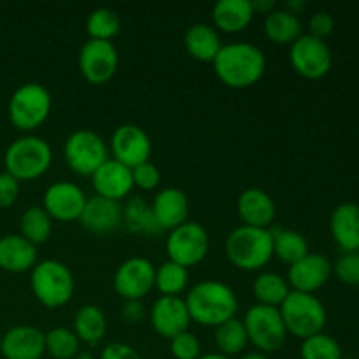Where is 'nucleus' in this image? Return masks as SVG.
Segmentation results:
<instances>
[{"mask_svg":"<svg viewBox=\"0 0 359 359\" xmlns=\"http://www.w3.org/2000/svg\"><path fill=\"white\" fill-rule=\"evenodd\" d=\"M217 79L233 90H245L258 83L266 69L265 53L249 42L223 44L212 62Z\"/></svg>","mask_w":359,"mask_h":359,"instance_id":"1","label":"nucleus"},{"mask_svg":"<svg viewBox=\"0 0 359 359\" xmlns=\"http://www.w3.org/2000/svg\"><path fill=\"white\" fill-rule=\"evenodd\" d=\"M193 323L207 328H217L235 318L238 300L235 291L221 280H202L188 291L184 298Z\"/></svg>","mask_w":359,"mask_h":359,"instance_id":"2","label":"nucleus"},{"mask_svg":"<svg viewBox=\"0 0 359 359\" xmlns=\"http://www.w3.org/2000/svg\"><path fill=\"white\" fill-rule=\"evenodd\" d=\"M224 249L235 269L244 272H258L273 258L272 230L242 224L230 231Z\"/></svg>","mask_w":359,"mask_h":359,"instance_id":"3","label":"nucleus"},{"mask_svg":"<svg viewBox=\"0 0 359 359\" xmlns=\"http://www.w3.org/2000/svg\"><path fill=\"white\" fill-rule=\"evenodd\" d=\"M32 293L39 304L49 311L63 307L74 297V276L65 263L58 259H42L32 269Z\"/></svg>","mask_w":359,"mask_h":359,"instance_id":"4","label":"nucleus"},{"mask_svg":"<svg viewBox=\"0 0 359 359\" xmlns=\"http://www.w3.org/2000/svg\"><path fill=\"white\" fill-rule=\"evenodd\" d=\"M6 172L18 181L42 177L53 163V151L44 139L25 135L14 140L4 156Z\"/></svg>","mask_w":359,"mask_h":359,"instance_id":"5","label":"nucleus"},{"mask_svg":"<svg viewBox=\"0 0 359 359\" xmlns=\"http://www.w3.org/2000/svg\"><path fill=\"white\" fill-rule=\"evenodd\" d=\"M286 332L297 339L305 340L312 335L323 333L326 326V309L316 294L291 291L279 307Z\"/></svg>","mask_w":359,"mask_h":359,"instance_id":"6","label":"nucleus"},{"mask_svg":"<svg viewBox=\"0 0 359 359\" xmlns=\"http://www.w3.org/2000/svg\"><path fill=\"white\" fill-rule=\"evenodd\" d=\"M51 107L53 98L48 88L39 83H27L11 97L9 119L18 130L32 132L49 118Z\"/></svg>","mask_w":359,"mask_h":359,"instance_id":"7","label":"nucleus"},{"mask_svg":"<svg viewBox=\"0 0 359 359\" xmlns=\"http://www.w3.org/2000/svg\"><path fill=\"white\" fill-rule=\"evenodd\" d=\"M63 158L74 174L91 177L109 160V147L98 133L77 130L65 140Z\"/></svg>","mask_w":359,"mask_h":359,"instance_id":"8","label":"nucleus"},{"mask_svg":"<svg viewBox=\"0 0 359 359\" xmlns=\"http://www.w3.org/2000/svg\"><path fill=\"white\" fill-rule=\"evenodd\" d=\"M242 323L248 332L249 344H252L258 353H276L286 342L287 332L279 309L256 304L245 312Z\"/></svg>","mask_w":359,"mask_h":359,"instance_id":"9","label":"nucleus"},{"mask_svg":"<svg viewBox=\"0 0 359 359\" xmlns=\"http://www.w3.org/2000/svg\"><path fill=\"white\" fill-rule=\"evenodd\" d=\"M209 245L210 241L205 228L196 221H186L181 226L168 231L165 248L170 262L191 269L205 259Z\"/></svg>","mask_w":359,"mask_h":359,"instance_id":"10","label":"nucleus"},{"mask_svg":"<svg viewBox=\"0 0 359 359\" xmlns=\"http://www.w3.org/2000/svg\"><path fill=\"white\" fill-rule=\"evenodd\" d=\"M291 67L305 79H321L332 70L333 55L323 39L311 34H302L290 48Z\"/></svg>","mask_w":359,"mask_h":359,"instance_id":"11","label":"nucleus"},{"mask_svg":"<svg viewBox=\"0 0 359 359\" xmlns=\"http://www.w3.org/2000/svg\"><path fill=\"white\" fill-rule=\"evenodd\" d=\"M154 265L147 258H128L114 273L116 294L125 302H142L154 290Z\"/></svg>","mask_w":359,"mask_h":359,"instance_id":"12","label":"nucleus"},{"mask_svg":"<svg viewBox=\"0 0 359 359\" xmlns=\"http://www.w3.org/2000/svg\"><path fill=\"white\" fill-rule=\"evenodd\" d=\"M79 72L90 84L109 83L114 77L119 65L118 49L112 42L93 41L84 42L79 51Z\"/></svg>","mask_w":359,"mask_h":359,"instance_id":"13","label":"nucleus"},{"mask_svg":"<svg viewBox=\"0 0 359 359\" xmlns=\"http://www.w3.org/2000/svg\"><path fill=\"white\" fill-rule=\"evenodd\" d=\"M112 160L119 161L125 167L135 168L149 161L153 153V142L146 130L137 125H121L114 130L111 137Z\"/></svg>","mask_w":359,"mask_h":359,"instance_id":"14","label":"nucleus"},{"mask_svg":"<svg viewBox=\"0 0 359 359\" xmlns=\"http://www.w3.org/2000/svg\"><path fill=\"white\" fill-rule=\"evenodd\" d=\"M86 200L88 196L81 189V186L74 184V182L58 181L53 182L44 191L42 209L49 214L53 221L70 223V221H79Z\"/></svg>","mask_w":359,"mask_h":359,"instance_id":"15","label":"nucleus"},{"mask_svg":"<svg viewBox=\"0 0 359 359\" xmlns=\"http://www.w3.org/2000/svg\"><path fill=\"white\" fill-rule=\"evenodd\" d=\"M332 273L333 265L326 256L319 252H309L290 266L286 280L291 291L314 294L328 283Z\"/></svg>","mask_w":359,"mask_h":359,"instance_id":"16","label":"nucleus"},{"mask_svg":"<svg viewBox=\"0 0 359 359\" xmlns=\"http://www.w3.org/2000/svg\"><path fill=\"white\" fill-rule=\"evenodd\" d=\"M189 323L191 318L181 297H160L151 307V326L163 339L172 340L179 333L188 332Z\"/></svg>","mask_w":359,"mask_h":359,"instance_id":"17","label":"nucleus"},{"mask_svg":"<svg viewBox=\"0 0 359 359\" xmlns=\"http://www.w3.org/2000/svg\"><path fill=\"white\" fill-rule=\"evenodd\" d=\"M81 224L91 233L105 235L112 233L123 224V205L121 202L104 198V196H91L86 200L83 214L79 217Z\"/></svg>","mask_w":359,"mask_h":359,"instance_id":"18","label":"nucleus"},{"mask_svg":"<svg viewBox=\"0 0 359 359\" xmlns=\"http://www.w3.org/2000/svg\"><path fill=\"white\" fill-rule=\"evenodd\" d=\"M91 184L95 193L104 198L121 202L125 196H128L133 189L132 168L125 167L119 161L109 158L93 175H91Z\"/></svg>","mask_w":359,"mask_h":359,"instance_id":"19","label":"nucleus"},{"mask_svg":"<svg viewBox=\"0 0 359 359\" xmlns=\"http://www.w3.org/2000/svg\"><path fill=\"white\" fill-rule=\"evenodd\" d=\"M0 353L6 359H41L46 354V333L34 326H14L2 335Z\"/></svg>","mask_w":359,"mask_h":359,"instance_id":"20","label":"nucleus"},{"mask_svg":"<svg viewBox=\"0 0 359 359\" xmlns=\"http://www.w3.org/2000/svg\"><path fill=\"white\" fill-rule=\"evenodd\" d=\"M237 212L245 226L270 228L276 219L277 207L266 191L259 188H248L238 195Z\"/></svg>","mask_w":359,"mask_h":359,"instance_id":"21","label":"nucleus"},{"mask_svg":"<svg viewBox=\"0 0 359 359\" xmlns=\"http://www.w3.org/2000/svg\"><path fill=\"white\" fill-rule=\"evenodd\" d=\"M151 209H153L154 219H156L160 230L170 231L188 221V196L177 188H163L153 198Z\"/></svg>","mask_w":359,"mask_h":359,"instance_id":"22","label":"nucleus"},{"mask_svg":"<svg viewBox=\"0 0 359 359\" xmlns=\"http://www.w3.org/2000/svg\"><path fill=\"white\" fill-rule=\"evenodd\" d=\"M330 231L335 244L346 252H359V205L340 203L330 217Z\"/></svg>","mask_w":359,"mask_h":359,"instance_id":"23","label":"nucleus"},{"mask_svg":"<svg viewBox=\"0 0 359 359\" xmlns=\"http://www.w3.org/2000/svg\"><path fill=\"white\" fill-rule=\"evenodd\" d=\"M37 265V248L21 235L0 238V269L11 273H23Z\"/></svg>","mask_w":359,"mask_h":359,"instance_id":"24","label":"nucleus"},{"mask_svg":"<svg viewBox=\"0 0 359 359\" xmlns=\"http://www.w3.org/2000/svg\"><path fill=\"white\" fill-rule=\"evenodd\" d=\"M255 18L251 0H219L212 7L214 28L224 34H238L251 25Z\"/></svg>","mask_w":359,"mask_h":359,"instance_id":"25","label":"nucleus"},{"mask_svg":"<svg viewBox=\"0 0 359 359\" xmlns=\"http://www.w3.org/2000/svg\"><path fill=\"white\" fill-rule=\"evenodd\" d=\"M184 48L193 60L202 63H212L223 48L219 32L207 23H195L186 30Z\"/></svg>","mask_w":359,"mask_h":359,"instance_id":"26","label":"nucleus"},{"mask_svg":"<svg viewBox=\"0 0 359 359\" xmlns=\"http://www.w3.org/2000/svg\"><path fill=\"white\" fill-rule=\"evenodd\" d=\"M74 333L79 342L90 347L98 346L107 333V319L104 311L97 305H83L74 316Z\"/></svg>","mask_w":359,"mask_h":359,"instance_id":"27","label":"nucleus"},{"mask_svg":"<svg viewBox=\"0 0 359 359\" xmlns=\"http://www.w3.org/2000/svg\"><path fill=\"white\" fill-rule=\"evenodd\" d=\"M263 30L273 44L291 46L298 37H302V21L297 14L287 9H273L266 14Z\"/></svg>","mask_w":359,"mask_h":359,"instance_id":"28","label":"nucleus"},{"mask_svg":"<svg viewBox=\"0 0 359 359\" xmlns=\"http://www.w3.org/2000/svg\"><path fill=\"white\" fill-rule=\"evenodd\" d=\"M272 230L273 256L286 265H293L298 259L309 255V242L300 231L286 230V228H270Z\"/></svg>","mask_w":359,"mask_h":359,"instance_id":"29","label":"nucleus"},{"mask_svg":"<svg viewBox=\"0 0 359 359\" xmlns=\"http://www.w3.org/2000/svg\"><path fill=\"white\" fill-rule=\"evenodd\" d=\"M123 224L128 231L139 235H158L161 231L151 205L140 196H133L123 207Z\"/></svg>","mask_w":359,"mask_h":359,"instance_id":"30","label":"nucleus"},{"mask_svg":"<svg viewBox=\"0 0 359 359\" xmlns=\"http://www.w3.org/2000/svg\"><path fill=\"white\" fill-rule=\"evenodd\" d=\"M252 293L259 305L279 309L287 294L291 293V287L283 276L276 272H263L252 283Z\"/></svg>","mask_w":359,"mask_h":359,"instance_id":"31","label":"nucleus"},{"mask_svg":"<svg viewBox=\"0 0 359 359\" xmlns=\"http://www.w3.org/2000/svg\"><path fill=\"white\" fill-rule=\"evenodd\" d=\"M214 344H216L217 353L223 356L233 358L244 353L249 344L244 323L233 318L217 326L216 333H214Z\"/></svg>","mask_w":359,"mask_h":359,"instance_id":"32","label":"nucleus"},{"mask_svg":"<svg viewBox=\"0 0 359 359\" xmlns=\"http://www.w3.org/2000/svg\"><path fill=\"white\" fill-rule=\"evenodd\" d=\"M20 230L21 237L27 238L37 248V245L48 242V238L51 237L53 219L42 207H28L20 219Z\"/></svg>","mask_w":359,"mask_h":359,"instance_id":"33","label":"nucleus"},{"mask_svg":"<svg viewBox=\"0 0 359 359\" xmlns=\"http://www.w3.org/2000/svg\"><path fill=\"white\" fill-rule=\"evenodd\" d=\"M189 272L174 262H165L154 270V287L161 297H179L188 287Z\"/></svg>","mask_w":359,"mask_h":359,"instance_id":"34","label":"nucleus"},{"mask_svg":"<svg viewBox=\"0 0 359 359\" xmlns=\"http://www.w3.org/2000/svg\"><path fill=\"white\" fill-rule=\"evenodd\" d=\"M121 30V20L118 13L109 7H98L91 11L86 20V32L93 41L111 42Z\"/></svg>","mask_w":359,"mask_h":359,"instance_id":"35","label":"nucleus"},{"mask_svg":"<svg viewBox=\"0 0 359 359\" xmlns=\"http://www.w3.org/2000/svg\"><path fill=\"white\" fill-rule=\"evenodd\" d=\"M81 351V342L74 330L53 328L46 333V353L55 359H74Z\"/></svg>","mask_w":359,"mask_h":359,"instance_id":"36","label":"nucleus"},{"mask_svg":"<svg viewBox=\"0 0 359 359\" xmlns=\"http://www.w3.org/2000/svg\"><path fill=\"white\" fill-rule=\"evenodd\" d=\"M302 359H342V347L325 332L302 340Z\"/></svg>","mask_w":359,"mask_h":359,"instance_id":"37","label":"nucleus"},{"mask_svg":"<svg viewBox=\"0 0 359 359\" xmlns=\"http://www.w3.org/2000/svg\"><path fill=\"white\" fill-rule=\"evenodd\" d=\"M170 353L175 359H198L202 356V346L191 332H182L170 340Z\"/></svg>","mask_w":359,"mask_h":359,"instance_id":"38","label":"nucleus"},{"mask_svg":"<svg viewBox=\"0 0 359 359\" xmlns=\"http://www.w3.org/2000/svg\"><path fill=\"white\" fill-rule=\"evenodd\" d=\"M333 273L347 286H359V252H346L333 265Z\"/></svg>","mask_w":359,"mask_h":359,"instance_id":"39","label":"nucleus"},{"mask_svg":"<svg viewBox=\"0 0 359 359\" xmlns=\"http://www.w3.org/2000/svg\"><path fill=\"white\" fill-rule=\"evenodd\" d=\"M132 179H133V188H139L142 191H153L158 188L161 181L160 168L151 161L139 165V167L132 168Z\"/></svg>","mask_w":359,"mask_h":359,"instance_id":"40","label":"nucleus"},{"mask_svg":"<svg viewBox=\"0 0 359 359\" xmlns=\"http://www.w3.org/2000/svg\"><path fill=\"white\" fill-rule=\"evenodd\" d=\"M309 30H311L309 32L311 35L325 41V39L330 37V35L333 34V30H335V20H333L332 14L326 13V11H319V13L312 14V18L309 20Z\"/></svg>","mask_w":359,"mask_h":359,"instance_id":"41","label":"nucleus"},{"mask_svg":"<svg viewBox=\"0 0 359 359\" xmlns=\"http://www.w3.org/2000/svg\"><path fill=\"white\" fill-rule=\"evenodd\" d=\"M20 195V181L4 172L0 174V209L11 207Z\"/></svg>","mask_w":359,"mask_h":359,"instance_id":"42","label":"nucleus"},{"mask_svg":"<svg viewBox=\"0 0 359 359\" xmlns=\"http://www.w3.org/2000/svg\"><path fill=\"white\" fill-rule=\"evenodd\" d=\"M100 359H142L137 349H133L128 344L112 342L105 346L100 353Z\"/></svg>","mask_w":359,"mask_h":359,"instance_id":"43","label":"nucleus"},{"mask_svg":"<svg viewBox=\"0 0 359 359\" xmlns=\"http://www.w3.org/2000/svg\"><path fill=\"white\" fill-rule=\"evenodd\" d=\"M121 314L128 323L142 321V318H144L142 302H125V307H123Z\"/></svg>","mask_w":359,"mask_h":359,"instance_id":"44","label":"nucleus"},{"mask_svg":"<svg viewBox=\"0 0 359 359\" xmlns=\"http://www.w3.org/2000/svg\"><path fill=\"white\" fill-rule=\"evenodd\" d=\"M252 9H255V14H270L276 9V2H272V0H256V2H252Z\"/></svg>","mask_w":359,"mask_h":359,"instance_id":"45","label":"nucleus"},{"mask_svg":"<svg viewBox=\"0 0 359 359\" xmlns=\"http://www.w3.org/2000/svg\"><path fill=\"white\" fill-rule=\"evenodd\" d=\"M286 9L290 11V13H293V14H300L302 11L305 9V2L304 0H290V2L286 4Z\"/></svg>","mask_w":359,"mask_h":359,"instance_id":"46","label":"nucleus"},{"mask_svg":"<svg viewBox=\"0 0 359 359\" xmlns=\"http://www.w3.org/2000/svg\"><path fill=\"white\" fill-rule=\"evenodd\" d=\"M241 359H269V358H266V354L258 353V351H252V353L242 354Z\"/></svg>","mask_w":359,"mask_h":359,"instance_id":"47","label":"nucleus"},{"mask_svg":"<svg viewBox=\"0 0 359 359\" xmlns=\"http://www.w3.org/2000/svg\"><path fill=\"white\" fill-rule=\"evenodd\" d=\"M198 359H231V358L223 356V354L219 353H209V354H202Z\"/></svg>","mask_w":359,"mask_h":359,"instance_id":"48","label":"nucleus"},{"mask_svg":"<svg viewBox=\"0 0 359 359\" xmlns=\"http://www.w3.org/2000/svg\"><path fill=\"white\" fill-rule=\"evenodd\" d=\"M74 359H95V358H93V354L88 353V351H79Z\"/></svg>","mask_w":359,"mask_h":359,"instance_id":"49","label":"nucleus"},{"mask_svg":"<svg viewBox=\"0 0 359 359\" xmlns=\"http://www.w3.org/2000/svg\"><path fill=\"white\" fill-rule=\"evenodd\" d=\"M0 347H2V335H0Z\"/></svg>","mask_w":359,"mask_h":359,"instance_id":"50","label":"nucleus"}]
</instances>
